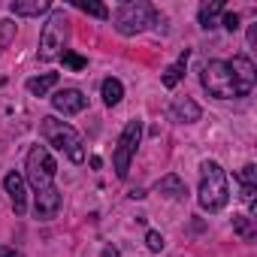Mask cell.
<instances>
[{
    "instance_id": "obj_1",
    "label": "cell",
    "mask_w": 257,
    "mask_h": 257,
    "mask_svg": "<svg viewBox=\"0 0 257 257\" xmlns=\"http://www.w3.org/2000/svg\"><path fill=\"white\" fill-rule=\"evenodd\" d=\"M200 206L206 212H221L230 200V188H227V173L221 170L218 161H203L200 167Z\"/></svg>"
},
{
    "instance_id": "obj_2",
    "label": "cell",
    "mask_w": 257,
    "mask_h": 257,
    "mask_svg": "<svg viewBox=\"0 0 257 257\" xmlns=\"http://www.w3.org/2000/svg\"><path fill=\"white\" fill-rule=\"evenodd\" d=\"M40 131H43V140H46L49 146H55L58 152H64L73 164H82V161H85L82 137H79V131H76L73 124H67V121L49 115V118L40 121Z\"/></svg>"
},
{
    "instance_id": "obj_3",
    "label": "cell",
    "mask_w": 257,
    "mask_h": 257,
    "mask_svg": "<svg viewBox=\"0 0 257 257\" xmlns=\"http://www.w3.org/2000/svg\"><path fill=\"white\" fill-rule=\"evenodd\" d=\"M158 19V13H155V7L152 4H146V0H131V4H121L118 10H115V31L121 34V37H137V34H143L152 22Z\"/></svg>"
},
{
    "instance_id": "obj_4",
    "label": "cell",
    "mask_w": 257,
    "mask_h": 257,
    "mask_svg": "<svg viewBox=\"0 0 257 257\" xmlns=\"http://www.w3.org/2000/svg\"><path fill=\"white\" fill-rule=\"evenodd\" d=\"M55 173H58V164H55L52 152H49L46 146H34V149L28 152V161H25V179L31 182V188H34V191L52 188Z\"/></svg>"
},
{
    "instance_id": "obj_5",
    "label": "cell",
    "mask_w": 257,
    "mask_h": 257,
    "mask_svg": "<svg viewBox=\"0 0 257 257\" xmlns=\"http://www.w3.org/2000/svg\"><path fill=\"white\" fill-rule=\"evenodd\" d=\"M64 40H67V16L58 10L49 16V22L43 25V34H40V52L37 58L40 61H55L64 49Z\"/></svg>"
},
{
    "instance_id": "obj_6",
    "label": "cell",
    "mask_w": 257,
    "mask_h": 257,
    "mask_svg": "<svg viewBox=\"0 0 257 257\" xmlns=\"http://www.w3.org/2000/svg\"><path fill=\"white\" fill-rule=\"evenodd\" d=\"M200 82L218 100H233L236 97V85H233V76H230L227 61H209L203 67V73H200Z\"/></svg>"
},
{
    "instance_id": "obj_7",
    "label": "cell",
    "mask_w": 257,
    "mask_h": 257,
    "mask_svg": "<svg viewBox=\"0 0 257 257\" xmlns=\"http://www.w3.org/2000/svg\"><path fill=\"white\" fill-rule=\"evenodd\" d=\"M140 140H143V121H127L121 131V140H118V149H115V176L118 179H127V173H131V158L137 155Z\"/></svg>"
},
{
    "instance_id": "obj_8",
    "label": "cell",
    "mask_w": 257,
    "mask_h": 257,
    "mask_svg": "<svg viewBox=\"0 0 257 257\" xmlns=\"http://www.w3.org/2000/svg\"><path fill=\"white\" fill-rule=\"evenodd\" d=\"M230 76H233V85H236V97H245V94H251V88H254V79H257V70H254V64H251V58H245V55H236L230 64Z\"/></svg>"
},
{
    "instance_id": "obj_9",
    "label": "cell",
    "mask_w": 257,
    "mask_h": 257,
    "mask_svg": "<svg viewBox=\"0 0 257 257\" xmlns=\"http://www.w3.org/2000/svg\"><path fill=\"white\" fill-rule=\"evenodd\" d=\"M85 94L79 91V88H64V91H58L55 97H52V106L61 112V115H79L82 109H85Z\"/></svg>"
},
{
    "instance_id": "obj_10",
    "label": "cell",
    "mask_w": 257,
    "mask_h": 257,
    "mask_svg": "<svg viewBox=\"0 0 257 257\" xmlns=\"http://www.w3.org/2000/svg\"><path fill=\"white\" fill-rule=\"evenodd\" d=\"M58 209H61V191L52 185V188H46V191H37V203H34V212H37V218L40 221H52L55 215H58Z\"/></svg>"
},
{
    "instance_id": "obj_11",
    "label": "cell",
    "mask_w": 257,
    "mask_h": 257,
    "mask_svg": "<svg viewBox=\"0 0 257 257\" xmlns=\"http://www.w3.org/2000/svg\"><path fill=\"white\" fill-rule=\"evenodd\" d=\"M4 188H7V194H10V200H13L16 215H25V212H28V191H25V179H22L19 173H10V176L4 179Z\"/></svg>"
},
{
    "instance_id": "obj_12",
    "label": "cell",
    "mask_w": 257,
    "mask_h": 257,
    "mask_svg": "<svg viewBox=\"0 0 257 257\" xmlns=\"http://www.w3.org/2000/svg\"><path fill=\"white\" fill-rule=\"evenodd\" d=\"M170 112H173V118L182 121V124H194V121H200V115H203V109H200L191 97H179V100H173Z\"/></svg>"
},
{
    "instance_id": "obj_13",
    "label": "cell",
    "mask_w": 257,
    "mask_h": 257,
    "mask_svg": "<svg viewBox=\"0 0 257 257\" xmlns=\"http://www.w3.org/2000/svg\"><path fill=\"white\" fill-rule=\"evenodd\" d=\"M188 58H191V52L185 49L182 52V58L176 61V64H170L167 70H164V76H161V82H164V88H176L182 79H185V67H188Z\"/></svg>"
},
{
    "instance_id": "obj_14",
    "label": "cell",
    "mask_w": 257,
    "mask_h": 257,
    "mask_svg": "<svg viewBox=\"0 0 257 257\" xmlns=\"http://www.w3.org/2000/svg\"><path fill=\"white\" fill-rule=\"evenodd\" d=\"M158 194H164V197H170V200H182L188 191H185V182L173 173V176H164V179L158 182Z\"/></svg>"
},
{
    "instance_id": "obj_15",
    "label": "cell",
    "mask_w": 257,
    "mask_h": 257,
    "mask_svg": "<svg viewBox=\"0 0 257 257\" xmlns=\"http://www.w3.org/2000/svg\"><path fill=\"white\" fill-rule=\"evenodd\" d=\"M221 13H224V4H221V0L203 4V7H200V28H203V31L218 28V16H221Z\"/></svg>"
},
{
    "instance_id": "obj_16",
    "label": "cell",
    "mask_w": 257,
    "mask_h": 257,
    "mask_svg": "<svg viewBox=\"0 0 257 257\" xmlns=\"http://www.w3.org/2000/svg\"><path fill=\"white\" fill-rule=\"evenodd\" d=\"M49 10H52L49 0H16V4H13L16 16H43Z\"/></svg>"
},
{
    "instance_id": "obj_17",
    "label": "cell",
    "mask_w": 257,
    "mask_h": 257,
    "mask_svg": "<svg viewBox=\"0 0 257 257\" xmlns=\"http://www.w3.org/2000/svg\"><path fill=\"white\" fill-rule=\"evenodd\" d=\"M55 85H58V73H46V76H34V79H28V91H31L34 97H46Z\"/></svg>"
},
{
    "instance_id": "obj_18",
    "label": "cell",
    "mask_w": 257,
    "mask_h": 257,
    "mask_svg": "<svg viewBox=\"0 0 257 257\" xmlns=\"http://www.w3.org/2000/svg\"><path fill=\"white\" fill-rule=\"evenodd\" d=\"M124 97V85L118 79H103V103L106 106H118Z\"/></svg>"
},
{
    "instance_id": "obj_19",
    "label": "cell",
    "mask_w": 257,
    "mask_h": 257,
    "mask_svg": "<svg viewBox=\"0 0 257 257\" xmlns=\"http://www.w3.org/2000/svg\"><path fill=\"white\" fill-rule=\"evenodd\" d=\"M233 230H236L242 239H254V236H257V230H254V221H251L248 215H233Z\"/></svg>"
},
{
    "instance_id": "obj_20",
    "label": "cell",
    "mask_w": 257,
    "mask_h": 257,
    "mask_svg": "<svg viewBox=\"0 0 257 257\" xmlns=\"http://www.w3.org/2000/svg\"><path fill=\"white\" fill-rule=\"evenodd\" d=\"M61 61H64V64H67V67H70L73 73H79V70H85V67H88V61H85L82 55L70 52V49H64V52H61Z\"/></svg>"
},
{
    "instance_id": "obj_21",
    "label": "cell",
    "mask_w": 257,
    "mask_h": 257,
    "mask_svg": "<svg viewBox=\"0 0 257 257\" xmlns=\"http://www.w3.org/2000/svg\"><path fill=\"white\" fill-rule=\"evenodd\" d=\"M76 10H82V13L94 16V19H109V10L103 4H85V0H76Z\"/></svg>"
},
{
    "instance_id": "obj_22",
    "label": "cell",
    "mask_w": 257,
    "mask_h": 257,
    "mask_svg": "<svg viewBox=\"0 0 257 257\" xmlns=\"http://www.w3.org/2000/svg\"><path fill=\"white\" fill-rule=\"evenodd\" d=\"M239 182H242V185H257V167H254V164H245V167L239 170Z\"/></svg>"
},
{
    "instance_id": "obj_23",
    "label": "cell",
    "mask_w": 257,
    "mask_h": 257,
    "mask_svg": "<svg viewBox=\"0 0 257 257\" xmlns=\"http://www.w3.org/2000/svg\"><path fill=\"white\" fill-rule=\"evenodd\" d=\"M254 194H257V185H242V194H239V200L254 212Z\"/></svg>"
},
{
    "instance_id": "obj_24",
    "label": "cell",
    "mask_w": 257,
    "mask_h": 257,
    "mask_svg": "<svg viewBox=\"0 0 257 257\" xmlns=\"http://www.w3.org/2000/svg\"><path fill=\"white\" fill-rule=\"evenodd\" d=\"M146 245H149V251H161L164 248V236L158 230H149L146 233Z\"/></svg>"
},
{
    "instance_id": "obj_25",
    "label": "cell",
    "mask_w": 257,
    "mask_h": 257,
    "mask_svg": "<svg viewBox=\"0 0 257 257\" xmlns=\"http://www.w3.org/2000/svg\"><path fill=\"white\" fill-rule=\"evenodd\" d=\"M13 34H16V25L13 22H0V46H7L13 40Z\"/></svg>"
},
{
    "instance_id": "obj_26",
    "label": "cell",
    "mask_w": 257,
    "mask_h": 257,
    "mask_svg": "<svg viewBox=\"0 0 257 257\" xmlns=\"http://www.w3.org/2000/svg\"><path fill=\"white\" fill-rule=\"evenodd\" d=\"M221 25L233 34V31H239V16L236 13H224V19H221Z\"/></svg>"
},
{
    "instance_id": "obj_27",
    "label": "cell",
    "mask_w": 257,
    "mask_h": 257,
    "mask_svg": "<svg viewBox=\"0 0 257 257\" xmlns=\"http://www.w3.org/2000/svg\"><path fill=\"white\" fill-rule=\"evenodd\" d=\"M0 257H22L16 248H10V245H0Z\"/></svg>"
},
{
    "instance_id": "obj_28",
    "label": "cell",
    "mask_w": 257,
    "mask_h": 257,
    "mask_svg": "<svg viewBox=\"0 0 257 257\" xmlns=\"http://www.w3.org/2000/svg\"><path fill=\"white\" fill-rule=\"evenodd\" d=\"M103 257H118V251L115 248H103Z\"/></svg>"
}]
</instances>
